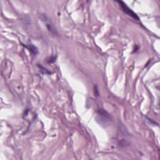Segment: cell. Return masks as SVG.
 <instances>
[{
  "label": "cell",
  "mask_w": 160,
  "mask_h": 160,
  "mask_svg": "<svg viewBox=\"0 0 160 160\" xmlns=\"http://www.w3.org/2000/svg\"><path fill=\"white\" fill-rule=\"evenodd\" d=\"M117 3H119L121 10H122L125 14H126L127 15L131 17L132 18L134 19V20H136V21H139V16H138L132 9H131L130 8H128V6L126 5L123 1H117Z\"/></svg>",
  "instance_id": "obj_1"
},
{
  "label": "cell",
  "mask_w": 160,
  "mask_h": 160,
  "mask_svg": "<svg viewBox=\"0 0 160 160\" xmlns=\"http://www.w3.org/2000/svg\"><path fill=\"white\" fill-rule=\"evenodd\" d=\"M98 115L100 118L99 120H100L101 124L106 125L107 123H109L112 120V117L111 115H109L108 112L104 110V109H99L98 111Z\"/></svg>",
  "instance_id": "obj_2"
},
{
  "label": "cell",
  "mask_w": 160,
  "mask_h": 160,
  "mask_svg": "<svg viewBox=\"0 0 160 160\" xmlns=\"http://www.w3.org/2000/svg\"><path fill=\"white\" fill-rule=\"evenodd\" d=\"M23 46L25 47L26 49L29 50L30 53L33 55H36L38 53V50L36 47L33 44H23Z\"/></svg>",
  "instance_id": "obj_3"
},
{
  "label": "cell",
  "mask_w": 160,
  "mask_h": 160,
  "mask_svg": "<svg viewBox=\"0 0 160 160\" xmlns=\"http://www.w3.org/2000/svg\"><path fill=\"white\" fill-rule=\"evenodd\" d=\"M37 66L39 68V69H40V71L43 74H52V72L50 71H49L48 69H46V68H44V66H43L41 65V64H38L37 65Z\"/></svg>",
  "instance_id": "obj_4"
},
{
  "label": "cell",
  "mask_w": 160,
  "mask_h": 160,
  "mask_svg": "<svg viewBox=\"0 0 160 160\" xmlns=\"http://www.w3.org/2000/svg\"><path fill=\"white\" fill-rule=\"evenodd\" d=\"M46 26L48 30L49 31L51 32V33H53V34H57L56 30H55V28H54L53 25L51 23H46Z\"/></svg>",
  "instance_id": "obj_5"
},
{
  "label": "cell",
  "mask_w": 160,
  "mask_h": 160,
  "mask_svg": "<svg viewBox=\"0 0 160 160\" xmlns=\"http://www.w3.org/2000/svg\"><path fill=\"white\" fill-rule=\"evenodd\" d=\"M56 58H57V56H51V57L50 58L48 61H47V62L48 63H55V61H56Z\"/></svg>",
  "instance_id": "obj_6"
},
{
  "label": "cell",
  "mask_w": 160,
  "mask_h": 160,
  "mask_svg": "<svg viewBox=\"0 0 160 160\" xmlns=\"http://www.w3.org/2000/svg\"><path fill=\"white\" fill-rule=\"evenodd\" d=\"M94 93H95V96H99V91L96 85L94 86Z\"/></svg>",
  "instance_id": "obj_7"
}]
</instances>
